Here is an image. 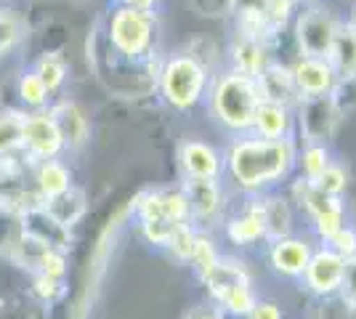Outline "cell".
I'll return each mask as SVG.
<instances>
[{
  "mask_svg": "<svg viewBox=\"0 0 356 319\" xmlns=\"http://www.w3.org/2000/svg\"><path fill=\"white\" fill-rule=\"evenodd\" d=\"M266 48L261 40L252 38H239V43H234V69L248 72V75L258 77V72L266 67Z\"/></svg>",
  "mask_w": 356,
  "mask_h": 319,
  "instance_id": "25",
  "label": "cell"
},
{
  "mask_svg": "<svg viewBox=\"0 0 356 319\" xmlns=\"http://www.w3.org/2000/svg\"><path fill=\"white\" fill-rule=\"evenodd\" d=\"M293 80L300 99H312V96H327L335 91L338 85V72L330 64V59L322 56H303L293 67Z\"/></svg>",
  "mask_w": 356,
  "mask_h": 319,
  "instance_id": "11",
  "label": "cell"
},
{
  "mask_svg": "<svg viewBox=\"0 0 356 319\" xmlns=\"http://www.w3.org/2000/svg\"><path fill=\"white\" fill-rule=\"evenodd\" d=\"M338 295H341L343 304L356 311V256H354V259H346V266H343V279H341V288H338Z\"/></svg>",
  "mask_w": 356,
  "mask_h": 319,
  "instance_id": "34",
  "label": "cell"
},
{
  "mask_svg": "<svg viewBox=\"0 0 356 319\" xmlns=\"http://www.w3.org/2000/svg\"><path fill=\"white\" fill-rule=\"evenodd\" d=\"M226 237L234 245H250L266 240V221H264V202H261V192L252 195V202L245 205V211L234 215L226 224Z\"/></svg>",
  "mask_w": 356,
  "mask_h": 319,
  "instance_id": "16",
  "label": "cell"
},
{
  "mask_svg": "<svg viewBox=\"0 0 356 319\" xmlns=\"http://www.w3.org/2000/svg\"><path fill=\"white\" fill-rule=\"evenodd\" d=\"M245 319H282V311L277 304H268V301H258L252 306V311Z\"/></svg>",
  "mask_w": 356,
  "mask_h": 319,
  "instance_id": "37",
  "label": "cell"
},
{
  "mask_svg": "<svg viewBox=\"0 0 356 319\" xmlns=\"http://www.w3.org/2000/svg\"><path fill=\"white\" fill-rule=\"evenodd\" d=\"M0 208H3V205H0Z\"/></svg>",
  "mask_w": 356,
  "mask_h": 319,
  "instance_id": "43",
  "label": "cell"
},
{
  "mask_svg": "<svg viewBox=\"0 0 356 319\" xmlns=\"http://www.w3.org/2000/svg\"><path fill=\"white\" fill-rule=\"evenodd\" d=\"M296 197L300 202V208L309 213L314 231L319 234L322 243H327L338 229L346 227V205H343V199L335 197V195H325L309 179L300 176V181H296Z\"/></svg>",
  "mask_w": 356,
  "mask_h": 319,
  "instance_id": "6",
  "label": "cell"
},
{
  "mask_svg": "<svg viewBox=\"0 0 356 319\" xmlns=\"http://www.w3.org/2000/svg\"><path fill=\"white\" fill-rule=\"evenodd\" d=\"M178 163L184 179H218L223 173V157L205 141H184L178 147Z\"/></svg>",
  "mask_w": 356,
  "mask_h": 319,
  "instance_id": "14",
  "label": "cell"
},
{
  "mask_svg": "<svg viewBox=\"0 0 356 319\" xmlns=\"http://www.w3.org/2000/svg\"><path fill=\"white\" fill-rule=\"evenodd\" d=\"M255 80H258V88H261L264 99H271V101H280L287 106L300 101L296 80H293V69H287L282 64H266Z\"/></svg>",
  "mask_w": 356,
  "mask_h": 319,
  "instance_id": "19",
  "label": "cell"
},
{
  "mask_svg": "<svg viewBox=\"0 0 356 319\" xmlns=\"http://www.w3.org/2000/svg\"><path fill=\"white\" fill-rule=\"evenodd\" d=\"M261 202H264V221H266L268 243H274L280 237H287L293 231V208H290V199L280 197V195H264L261 192Z\"/></svg>",
  "mask_w": 356,
  "mask_h": 319,
  "instance_id": "22",
  "label": "cell"
},
{
  "mask_svg": "<svg viewBox=\"0 0 356 319\" xmlns=\"http://www.w3.org/2000/svg\"><path fill=\"white\" fill-rule=\"evenodd\" d=\"M24 117H27V112H19V109H3L0 112V157L22 154Z\"/></svg>",
  "mask_w": 356,
  "mask_h": 319,
  "instance_id": "24",
  "label": "cell"
},
{
  "mask_svg": "<svg viewBox=\"0 0 356 319\" xmlns=\"http://www.w3.org/2000/svg\"><path fill=\"white\" fill-rule=\"evenodd\" d=\"M35 72L45 83L48 93L54 96L56 91H61V85L67 83V61L61 59L59 54H43L38 64H35Z\"/></svg>",
  "mask_w": 356,
  "mask_h": 319,
  "instance_id": "27",
  "label": "cell"
},
{
  "mask_svg": "<svg viewBox=\"0 0 356 319\" xmlns=\"http://www.w3.org/2000/svg\"><path fill=\"white\" fill-rule=\"evenodd\" d=\"M184 195L189 202V218L197 229L208 227L221 213V183L218 179H186Z\"/></svg>",
  "mask_w": 356,
  "mask_h": 319,
  "instance_id": "12",
  "label": "cell"
},
{
  "mask_svg": "<svg viewBox=\"0 0 356 319\" xmlns=\"http://www.w3.org/2000/svg\"><path fill=\"white\" fill-rule=\"evenodd\" d=\"M160 208H163V215L173 224H192L189 218V202H186V195L181 186H170V189H160Z\"/></svg>",
  "mask_w": 356,
  "mask_h": 319,
  "instance_id": "29",
  "label": "cell"
},
{
  "mask_svg": "<svg viewBox=\"0 0 356 319\" xmlns=\"http://www.w3.org/2000/svg\"><path fill=\"white\" fill-rule=\"evenodd\" d=\"M343 266H346V259H343L338 250H332L330 245H322L312 250V259L306 263L303 269V282L306 288L312 290L314 295L319 298H330L335 295L338 288H341V279H343Z\"/></svg>",
  "mask_w": 356,
  "mask_h": 319,
  "instance_id": "9",
  "label": "cell"
},
{
  "mask_svg": "<svg viewBox=\"0 0 356 319\" xmlns=\"http://www.w3.org/2000/svg\"><path fill=\"white\" fill-rule=\"evenodd\" d=\"M300 133L306 136V144H325L330 141L335 122L341 117L335 96H312V99H300Z\"/></svg>",
  "mask_w": 356,
  "mask_h": 319,
  "instance_id": "10",
  "label": "cell"
},
{
  "mask_svg": "<svg viewBox=\"0 0 356 319\" xmlns=\"http://www.w3.org/2000/svg\"><path fill=\"white\" fill-rule=\"evenodd\" d=\"M32 181H35V189L43 199L56 197L64 189L72 186V170L67 163H61L59 157L54 160H38L32 165Z\"/></svg>",
  "mask_w": 356,
  "mask_h": 319,
  "instance_id": "20",
  "label": "cell"
},
{
  "mask_svg": "<svg viewBox=\"0 0 356 319\" xmlns=\"http://www.w3.org/2000/svg\"><path fill=\"white\" fill-rule=\"evenodd\" d=\"M35 295L45 301V304H51V301H56L61 293H64V279H56V277H48V274H40L35 272Z\"/></svg>",
  "mask_w": 356,
  "mask_h": 319,
  "instance_id": "35",
  "label": "cell"
},
{
  "mask_svg": "<svg viewBox=\"0 0 356 319\" xmlns=\"http://www.w3.org/2000/svg\"><path fill=\"white\" fill-rule=\"evenodd\" d=\"M157 0H122V6H131V8H144V11H152Z\"/></svg>",
  "mask_w": 356,
  "mask_h": 319,
  "instance_id": "39",
  "label": "cell"
},
{
  "mask_svg": "<svg viewBox=\"0 0 356 319\" xmlns=\"http://www.w3.org/2000/svg\"><path fill=\"white\" fill-rule=\"evenodd\" d=\"M24 38V22L14 8H0V56H8Z\"/></svg>",
  "mask_w": 356,
  "mask_h": 319,
  "instance_id": "28",
  "label": "cell"
},
{
  "mask_svg": "<svg viewBox=\"0 0 356 319\" xmlns=\"http://www.w3.org/2000/svg\"><path fill=\"white\" fill-rule=\"evenodd\" d=\"M160 93L173 109H192L205 99L210 88L208 67L197 56L189 54H176L163 64L160 77H157Z\"/></svg>",
  "mask_w": 356,
  "mask_h": 319,
  "instance_id": "3",
  "label": "cell"
},
{
  "mask_svg": "<svg viewBox=\"0 0 356 319\" xmlns=\"http://www.w3.org/2000/svg\"><path fill=\"white\" fill-rule=\"evenodd\" d=\"M184 319H226V314H223L221 309H216L213 304H202V306H194Z\"/></svg>",
  "mask_w": 356,
  "mask_h": 319,
  "instance_id": "38",
  "label": "cell"
},
{
  "mask_svg": "<svg viewBox=\"0 0 356 319\" xmlns=\"http://www.w3.org/2000/svg\"><path fill=\"white\" fill-rule=\"evenodd\" d=\"M312 243L309 240H300V237H280L274 240L271 247H268V263L271 269L284 277V279H298L306 263L312 259Z\"/></svg>",
  "mask_w": 356,
  "mask_h": 319,
  "instance_id": "13",
  "label": "cell"
},
{
  "mask_svg": "<svg viewBox=\"0 0 356 319\" xmlns=\"http://www.w3.org/2000/svg\"><path fill=\"white\" fill-rule=\"evenodd\" d=\"M61 152H64V141L51 109L45 106V109L30 112L22 128V154L35 165L38 160H54Z\"/></svg>",
  "mask_w": 356,
  "mask_h": 319,
  "instance_id": "7",
  "label": "cell"
},
{
  "mask_svg": "<svg viewBox=\"0 0 356 319\" xmlns=\"http://www.w3.org/2000/svg\"><path fill=\"white\" fill-rule=\"evenodd\" d=\"M35 272L56 277V279H64V277H67V250H61V247H45Z\"/></svg>",
  "mask_w": 356,
  "mask_h": 319,
  "instance_id": "32",
  "label": "cell"
},
{
  "mask_svg": "<svg viewBox=\"0 0 356 319\" xmlns=\"http://www.w3.org/2000/svg\"><path fill=\"white\" fill-rule=\"evenodd\" d=\"M178 224L173 221H168V218H152V221H141V229H144V237H147L152 245H157V247H165L168 240H170V234H173V229Z\"/></svg>",
  "mask_w": 356,
  "mask_h": 319,
  "instance_id": "33",
  "label": "cell"
},
{
  "mask_svg": "<svg viewBox=\"0 0 356 319\" xmlns=\"http://www.w3.org/2000/svg\"><path fill=\"white\" fill-rule=\"evenodd\" d=\"M40 205L45 208V213H51L59 221L61 227L72 229L83 218V213H86V192L77 189V186H70V189H64L56 197L43 199Z\"/></svg>",
  "mask_w": 356,
  "mask_h": 319,
  "instance_id": "21",
  "label": "cell"
},
{
  "mask_svg": "<svg viewBox=\"0 0 356 319\" xmlns=\"http://www.w3.org/2000/svg\"><path fill=\"white\" fill-rule=\"evenodd\" d=\"M330 64L335 67L338 77H354L356 75V30L348 27H338L335 40L330 48Z\"/></svg>",
  "mask_w": 356,
  "mask_h": 319,
  "instance_id": "23",
  "label": "cell"
},
{
  "mask_svg": "<svg viewBox=\"0 0 356 319\" xmlns=\"http://www.w3.org/2000/svg\"><path fill=\"white\" fill-rule=\"evenodd\" d=\"M330 149L325 144H306V149L300 154V170H303V179L314 181L327 165H330Z\"/></svg>",
  "mask_w": 356,
  "mask_h": 319,
  "instance_id": "30",
  "label": "cell"
},
{
  "mask_svg": "<svg viewBox=\"0 0 356 319\" xmlns=\"http://www.w3.org/2000/svg\"><path fill=\"white\" fill-rule=\"evenodd\" d=\"M298 163L293 138L245 136L229 147L223 157V170L234 179L239 189L258 195L287 179Z\"/></svg>",
  "mask_w": 356,
  "mask_h": 319,
  "instance_id": "1",
  "label": "cell"
},
{
  "mask_svg": "<svg viewBox=\"0 0 356 319\" xmlns=\"http://www.w3.org/2000/svg\"><path fill=\"white\" fill-rule=\"evenodd\" d=\"M351 27H354V30H356V16H354V22H351Z\"/></svg>",
  "mask_w": 356,
  "mask_h": 319,
  "instance_id": "40",
  "label": "cell"
},
{
  "mask_svg": "<svg viewBox=\"0 0 356 319\" xmlns=\"http://www.w3.org/2000/svg\"><path fill=\"white\" fill-rule=\"evenodd\" d=\"M261 99L258 80L239 69H229L210 85V112L232 133H250L252 115Z\"/></svg>",
  "mask_w": 356,
  "mask_h": 319,
  "instance_id": "2",
  "label": "cell"
},
{
  "mask_svg": "<svg viewBox=\"0 0 356 319\" xmlns=\"http://www.w3.org/2000/svg\"><path fill=\"white\" fill-rule=\"evenodd\" d=\"M351 3H356V0H351Z\"/></svg>",
  "mask_w": 356,
  "mask_h": 319,
  "instance_id": "41",
  "label": "cell"
},
{
  "mask_svg": "<svg viewBox=\"0 0 356 319\" xmlns=\"http://www.w3.org/2000/svg\"><path fill=\"white\" fill-rule=\"evenodd\" d=\"M335 32H338V22L325 8H309V11H303L298 16L296 38L303 56H322V59H327L332 40H335Z\"/></svg>",
  "mask_w": 356,
  "mask_h": 319,
  "instance_id": "8",
  "label": "cell"
},
{
  "mask_svg": "<svg viewBox=\"0 0 356 319\" xmlns=\"http://www.w3.org/2000/svg\"><path fill=\"white\" fill-rule=\"evenodd\" d=\"M293 112L287 104L271 101V99H261L252 115V133L264 138H293Z\"/></svg>",
  "mask_w": 356,
  "mask_h": 319,
  "instance_id": "15",
  "label": "cell"
},
{
  "mask_svg": "<svg viewBox=\"0 0 356 319\" xmlns=\"http://www.w3.org/2000/svg\"><path fill=\"white\" fill-rule=\"evenodd\" d=\"M51 115L59 125L61 141H64V149H80L86 147V141L90 136V122L83 112V106L74 104V101H59L56 106H51Z\"/></svg>",
  "mask_w": 356,
  "mask_h": 319,
  "instance_id": "17",
  "label": "cell"
},
{
  "mask_svg": "<svg viewBox=\"0 0 356 319\" xmlns=\"http://www.w3.org/2000/svg\"><path fill=\"white\" fill-rule=\"evenodd\" d=\"M200 279L205 282L210 298H213V306L221 309L229 317L245 319L252 311V306L258 304V298L252 293L250 277L234 261L218 259Z\"/></svg>",
  "mask_w": 356,
  "mask_h": 319,
  "instance_id": "4",
  "label": "cell"
},
{
  "mask_svg": "<svg viewBox=\"0 0 356 319\" xmlns=\"http://www.w3.org/2000/svg\"><path fill=\"white\" fill-rule=\"evenodd\" d=\"M327 245L332 247V250H338L343 259H354L356 256V229L354 227H341L330 240H327Z\"/></svg>",
  "mask_w": 356,
  "mask_h": 319,
  "instance_id": "36",
  "label": "cell"
},
{
  "mask_svg": "<svg viewBox=\"0 0 356 319\" xmlns=\"http://www.w3.org/2000/svg\"><path fill=\"white\" fill-rule=\"evenodd\" d=\"M16 96H19V101L27 106L30 112L45 109L48 101H51V93H48L45 83L38 77L35 69H30V72H24V75L19 77V83H16Z\"/></svg>",
  "mask_w": 356,
  "mask_h": 319,
  "instance_id": "26",
  "label": "cell"
},
{
  "mask_svg": "<svg viewBox=\"0 0 356 319\" xmlns=\"http://www.w3.org/2000/svg\"><path fill=\"white\" fill-rule=\"evenodd\" d=\"M22 227H24V231H27L30 237L45 243L48 247L70 250V240H72V237H70V229L61 227L51 213H45L43 205H35V208L22 213Z\"/></svg>",
  "mask_w": 356,
  "mask_h": 319,
  "instance_id": "18",
  "label": "cell"
},
{
  "mask_svg": "<svg viewBox=\"0 0 356 319\" xmlns=\"http://www.w3.org/2000/svg\"><path fill=\"white\" fill-rule=\"evenodd\" d=\"M157 40V19L152 11L120 6L109 19V43L112 51L125 59H147Z\"/></svg>",
  "mask_w": 356,
  "mask_h": 319,
  "instance_id": "5",
  "label": "cell"
},
{
  "mask_svg": "<svg viewBox=\"0 0 356 319\" xmlns=\"http://www.w3.org/2000/svg\"><path fill=\"white\" fill-rule=\"evenodd\" d=\"M312 183L316 186V189H322L325 195H335V197H341L343 192H346V183L348 181H346V170H343L338 163H330V165H327Z\"/></svg>",
  "mask_w": 356,
  "mask_h": 319,
  "instance_id": "31",
  "label": "cell"
},
{
  "mask_svg": "<svg viewBox=\"0 0 356 319\" xmlns=\"http://www.w3.org/2000/svg\"><path fill=\"white\" fill-rule=\"evenodd\" d=\"M309 3H314V0H309Z\"/></svg>",
  "mask_w": 356,
  "mask_h": 319,
  "instance_id": "42",
  "label": "cell"
}]
</instances>
